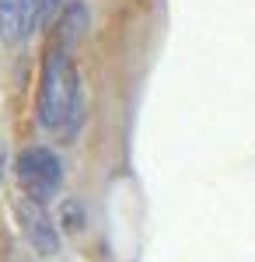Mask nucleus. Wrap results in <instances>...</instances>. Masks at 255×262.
I'll return each mask as SVG.
<instances>
[{
  "label": "nucleus",
  "instance_id": "f257e3e1",
  "mask_svg": "<svg viewBox=\"0 0 255 262\" xmlns=\"http://www.w3.org/2000/svg\"><path fill=\"white\" fill-rule=\"evenodd\" d=\"M84 119V98H80V77L67 49L53 46L42 60L39 77V122L59 137H74Z\"/></svg>",
  "mask_w": 255,
  "mask_h": 262
},
{
  "label": "nucleus",
  "instance_id": "f03ea898",
  "mask_svg": "<svg viewBox=\"0 0 255 262\" xmlns=\"http://www.w3.org/2000/svg\"><path fill=\"white\" fill-rule=\"evenodd\" d=\"M14 175H18V185L25 196L39 203H49L59 196L63 189V164L59 158L49 150V147H28L18 154V164H14Z\"/></svg>",
  "mask_w": 255,
  "mask_h": 262
},
{
  "label": "nucleus",
  "instance_id": "7ed1b4c3",
  "mask_svg": "<svg viewBox=\"0 0 255 262\" xmlns=\"http://www.w3.org/2000/svg\"><path fill=\"white\" fill-rule=\"evenodd\" d=\"M14 213H18V224H21V231H25V238L35 245V252L56 255L59 252V224L49 217L46 203L21 192L18 200H14Z\"/></svg>",
  "mask_w": 255,
  "mask_h": 262
},
{
  "label": "nucleus",
  "instance_id": "20e7f679",
  "mask_svg": "<svg viewBox=\"0 0 255 262\" xmlns=\"http://www.w3.org/2000/svg\"><path fill=\"white\" fill-rule=\"evenodd\" d=\"M28 35L25 25V0H0V39L7 46H14Z\"/></svg>",
  "mask_w": 255,
  "mask_h": 262
},
{
  "label": "nucleus",
  "instance_id": "39448f33",
  "mask_svg": "<svg viewBox=\"0 0 255 262\" xmlns=\"http://www.w3.org/2000/svg\"><path fill=\"white\" fill-rule=\"evenodd\" d=\"M84 28H88V11H84V4H70V7L63 11V18H59V49H70V46L84 35Z\"/></svg>",
  "mask_w": 255,
  "mask_h": 262
},
{
  "label": "nucleus",
  "instance_id": "423d86ee",
  "mask_svg": "<svg viewBox=\"0 0 255 262\" xmlns=\"http://www.w3.org/2000/svg\"><path fill=\"white\" fill-rule=\"evenodd\" d=\"M53 7H56V0H25V25H28V32H35L42 21L49 18Z\"/></svg>",
  "mask_w": 255,
  "mask_h": 262
},
{
  "label": "nucleus",
  "instance_id": "0eeeda50",
  "mask_svg": "<svg viewBox=\"0 0 255 262\" xmlns=\"http://www.w3.org/2000/svg\"><path fill=\"white\" fill-rule=\"evenodd\" d=\"M56 224H63L67 231H74V234H77L80 227H84V210H80V203H74V200H63V203H59Z\"/></svg>",
  "mask_w": 255,
  "mask_h": 262
},
{
  "label": "nucleus",
  "instance_id": "6e6552de",
  "mask_svg": "<svg viewBox=\"0 0 255 262\" xmlns=\"http://www.w3.org/2000/svg\"><path fill=\"white\" fill-rule=\"evenodd\" d=\"M0 175H4V140H0Z\"/></svg>",
  "mask_w": 255,
  "mask_h": 262
}]
</instances>
